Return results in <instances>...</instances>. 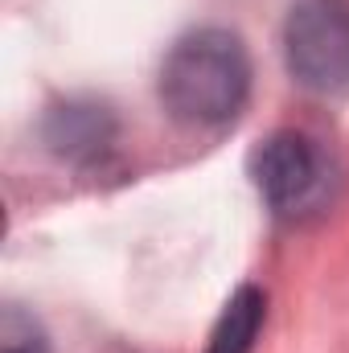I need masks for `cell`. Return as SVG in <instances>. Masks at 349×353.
I'll return each mask as SVG.
<instances>
[{
  "label": "cell",
  "instance_id": "1",
  "mask_svg": "<svg viewBox=\"0 0 349 353\" xmlns=\"http://www.w3.org/2000/svg\"><path fill=\"white\" fill-rule=\"evenodd\" d=\"M251 94V58L239 33L197 29L185 33L161 66V99L169 115L189 128L230 123Z\"/></svg>",
  "mask_w": 349,
  "mask_h": 353
},
{
  "label": "cell",
  "instance_id": "2",
  "mask_svg": "<svg viewBox=\"0 0 349 353\" xmlns=\"http://www.w3.org/2000/svg\"><path fill=\"white\" fill-rule=\"evenodd\" d=\"M283 62L304 90L349 87V0H296L283 21Z\"/></svg>",
  "mask_w": 349,
  "mask_h": 353
},
{
  "label": "cell",
  "instance_id": "3",
  "mask_svg": "<svg viewBox=\"0 0 349 353\" xmlns=\"http://www.w3.org/2000/svg\"><path fill=\"white\" fill-rule=\"evenodd\" d=\"M251 176L263 201L279 214L312 205L325 189V157L300 132H275L251 152Z\"/></svg>",
  "mask_w": 349,
  "mask_h": 353
},
{
  "label": "cell",
  "instance_id": "4",
  "mask_svg": "<svg viewBox=\"0 0 349 353\" xmlns=\"http://www.w3.org/2000/svg\"><path fill=\"white\" fill-rule=\"evenodd\" d=\"M46 144L83 165V161H94L111 148L115 140V115L103 107V103H87V99H70V103H58L50 115H46Z\"/></svg>",
  "mask_w": 349,
  "mask_h": 353
},
{
  "label": "cell",
  "instance_id": "5",
  "mask_svg": "<svg viewBox=\"0 0 349 353\" xmlns=\"http://www.w3.org/2000/svg\"><path fill=\"white\" fill-rule=\"evenodd\" d=\"M263 312H267V300H263L259 288H251V283L239 288L230 296V304L222 308L206 353H251L255 350V337L263 329Z\"/></svg>",
  "mask_w": 349,
  "mask_h": 353
},
{
  "label": "cell",
  "instance_id": "6",
  "mask_svg": "<svg viewBox=\"0 0 349 353\" xmlns=\"http://www.w3.org/2000/svg\"><path fill=\"white\" fill-rule=\"evenodd\" d=\"M0 353H50V341L33 316L8 308L0 321Z\"/></svg>",
  "mask_w": 349,
  "mask_h": 353
}]
</instances>
